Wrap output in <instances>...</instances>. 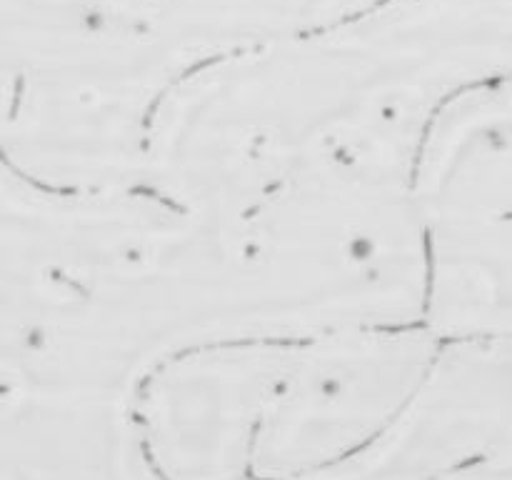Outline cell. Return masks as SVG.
Returning <instances> with one entry per match:
<instances>
[{"label": "cell", "instance_id": "cell-3", "mask_svg": "<svg viewBox=\"0 0 512 480\" xmlns=\"http://www.w3.org/2000/svg\"><path fill=\"white\" fill-rule=\"evenodd\" d=\"M3 168L48 188L148 178L155 120L190 65L148 0H3Z\"/></svg>", "mask_w": 512, "mask_h": 480}, {"label": "cell", "instance_id": "cell-7", "mask_svg": "<svg viewBox=\"0 0 512 480\" xmlns=\"http://www.w3.org/2000/svg\"><path fill=\"white\" fill-rule=\"evenodd\" d=\"M508 435L512 340H443L425 383L378 438L290 480H430Z\"/></svg>", "mask_w": 512, "mask_h": 480}, {"label": "cell", "instance_id": "cell-4", "mask_svg": "<svg viewBox=\"0 0 512 480\" xmlns=\"http://www.w3.org/2000/svg\"><path fill=\"white\" fill-rule=\"evenodd\" d=\"M413 195L428 250L425 325L440 340H512V75L438 115Z\"/></svg>", "mask_w": 512, "mask_h": 480}, {"label": "cell", "instance_id": "cell-6", "mask_svg": "<svg viewBox=\"0 0 512 480\" xmlns=\"http://www.w3.org/2000/svg\"><path fill=\"white\" fill-rule=\"evenodd\" d=\"M288 340L193 350L133 393L148 453L165 480H248L265 405Z\"/></svg>", "mask_w": 512, "mask_h": 480}, {"label": "cell", "instance_id": "cell-2", "mask_svg": "<svg viewBox=\"0 0 512 480\" xmlns=\"http://www.w3.org/2000/svg\"><path fill=\"white\" fill-rule=\"evenodd\" d=\"M512 75V0H385L190 70L160 108L148 180L195 208L323 173L413 183L438 115Z\"/></svg>", "mask_w": 512, "mask_h": 480}, {"label": "cell", "instance_id": "cell-9", "mask_svg": "<svg viewBox=\"0 0 512 480\" xmlns=\"http://www.w3.org/2000/svg\"><path fill=\"white\" fill-rule=\"evenodd\" d=\"M190 68L353 18L385 0H148Z\"/></svg>", "mask_w": 512, "mask_h": 480}, {"label": "cell", "instance_id": "cell-10", "mask_svg": "<svg viewBox=\"0 0 512 480\" xmlns=\"http://www.w3.org/2000/svg\"><path fill=\"white\" fill-rule=\"evenodd\" d=\"M430 480H512V435L463 463L450 465Z\"/></svg>", "mask_w": 512, "mask_h": 480}, {"label": "cell", "instance_id": "cell-5", "mask_svg": "<svg viewBox=\"0 0 512 480\" xmlns=\"http://www.w3.org/2000/svg\"><path fill=\"white\" fill-rule=\"evenodd\" d=\"M440 345L428 325L288 340L250 478H300L378 438L415 398Z\"/></svg>", "mask_w": 512, "mask_h": 480}, {"label": "cell", "instance_id": "cell-1", "mask_svg": "<svg viewBox=\"0 0 512 480\" xmlns=\"http://www.w3.org/2000/svg\"><path fill=\"white\" fill-rule=\"evenodd\" d=\"M425 300L413 183L323 173L230 210L148 178L80 190L0 298V383L133 398L193 350L425 325Z\"/></svg>", "mask_w": 512, "mask_h": 480}, {"label": "cell", "instance_id": "cell-8", "mask_svg": "<svg viewBox=\"0 0 512 480\" xmlns=\"http://www.w3.org/2000/svg\"><path fill=\"white\" fill-rule=\"evenodd\" d=\"M0 480H165L133 398L3 390Z\"/></svg>", "mask_w": 512, "mask_h": 480}]
</instances>
